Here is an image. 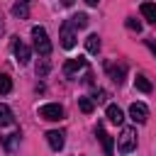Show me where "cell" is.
Here are the masks:
<instances>
[{
  "label": "cell",
  "mask_w": 156,
  "mask_h": 156,
  "mask_svg": "<svg viewBox=\"0 0 156 156\" xmlns=\"http://www.w3.org/2000/svg\"><path fill=\"white\" fill-rule=\"evenodd\" d=\"M32 39H34V49L39 56H49L51 54V41H49V34L44 27H32Z\"/></svg>",
  "instance_id": "6da1fadb"
},
{
  "label": "cell",
  "mask_w": 156,
  "mask_h": 156,
  "mask_svg": "<svg viewBox=\"0 0 156 156\" xmlns=\"http://www.w3.org/2000/svg\"><path fill=\"white\" fill-rule=\"evenodd\" d=\"M136 149V129L134 127H124L122 134L117 136V151L119 154H129Z\"/></svg>",
  "instance_id": "7a4b0ae2"
},
{
  "label": "cell",
  "mask_w": 156,
  "mask_h": 156,
  "mask_svg": "<svg viewBox=\"0 0 156 156\" xmlns=\"http://www.w3.org/2000/svg\"><path fill=\"white\" fill-rule=\"evenodd\" d=\"M58 39H61V46L63 49H73L76 46V24L71 22V20H66L63 24H61V32H58Z\"/></svg>",
  "instance_id": "3957f363"
},
{
  "label": "cell",
  "mask_w": 156,
  "mask_h": 156,
  "mask_svg": "<svg viewBox=\"0 0 156 156\" xmlns=\"http://www.w3.org/2000/svg\"><path fill=\"white\" fill-rule=\"evenodd\" d=\"M39 117L46 119V122H58V119H63V107H61L58 102L41 105V107H39Z\"/></svg>",
  "instance_id": "277c9868"
},
{
  "label": "cell",
  "mask_w": 156,
  "mask_h": 156,
  "mask_svg": "<svg viewBox=\"0 0 156 156\" xmlns=\"http://www.w3.org/2000/svg\"><path fill=\"white\" fill-rule=\"evenodd\" d=\"M88 68V61L83 58V56H78V58H68L66 63H63V76L66 78H76L80 71H85Z\"/></svg>",
  "instance_id": "5b68a950"
},
{
  "label": "cell",
  "mask_w": 156,
  "mask_h": 156,
  "mask_svg": "<svg viewBox=\"0 0 156 156\" xmlns=\"http://www.w3.org/2000/svg\"><path fill=\"white\" fill-rule=\"evenodd\" d=\"M12 51H15V58H17V63H20V66H27V63H29L32 51H29V46H27V44H22L20 39H15V41H12Z\"/></svg>",
  "instance_id": "8992f818"
},
{
  "label": "cell",
  "mask_w": 156,
  "mask_h": 156,
  "mask_svg": "<svg viewBox=\"0 0 156 156\" xmlns=\"http://www.w3.org/2000/svg\"><path fill=\"white\" fill-rule=\"evenodd\" d=\"M129 117H132L136 124H144V122L149 119V107H146L144 102H132V105H129Z\"/></svg>",
  "instance_id": "52a82bcc"
},
{
  "label": "cell",
  "mask_w": 156,
  "mask_h": 156,
  "mask_svg": "<svg viewBox=\"0 0 156 156\" xmlns=\"http://www.w3.org/2000/svg\"><path fill=\"white\" fill-rule=\"evenodd\" d=\"M46 141H49V146H51L54 151H58V149H63V144H66V132L51 129V132H46Z\"/></svg>",
  "instance_id": "ba28073f"
},
{
  "label": "cell",
  "mask_w": 156,
  "mask_h": 156,
  "mask_svg": "<svg viewBox=\"0 0 156 156\" xmlns=\"http://www.w3.org/2000/svg\"><path fill=\"white\" fill-rule=\"evenodd\" d=\"M105 68H107L110 78H112V80H115L117 85H119V83L124 80V76H127V63H117V66H115V63H107Z\"/></svg>",
  "instance_id": "9c48e42d"
},
{
  "label": "cell",
  "mask_w": 156,
  "mask_h": 156,
  "mask_svg": "<svg viewBox=\"0 0 156 156\" xmlns=\"http://www.w3.org/2000/svg\"><path fill=\"white\" fill-rule=\"evenodd\" d=\"M95 136L100 139V144H102V149H105V154H112V149H115V144H112V136L102 129V124H98L95 127Z\"/></svg>",
  "instance_id": "30bf717a"
},
{
  "label": "cell",
  "mask_w": 156,
  "mask_h": 156,
  "mask_svg": "<svg viewBox=\"0 0 156 156\" xmlns=\"http://www.w3.org/2000/svg\"><path fill=\"white\" fill-rule=\"evenodd\" d=\"M12 15H15L17 20H27V17H29V0H17V2L12 5Z\"/></svg>",
  "instance_id": "8fae6325"
},
{
  "label": "cell",
  "mask_w": 156,
  "mask_h": 156,
  "mask_svg": "<svg viewBox=\"0 0 156 156\" xmlns=\"http://www.w3.org/2000/svg\"><path fill=\"white\" fill-rule=\"evenodd\" d=\"M107 119L112 124H122L124 122V112L117 107V105H107Z\"/></svg>",
  "instance_id": "7c38bea8"
},
{
  "label": "cell",
  "mask_w": 156,
  "mask_h": 156,
  "mask_svg": "<svg viewBox=\"0 0 156 156\" xmlns=\"http://www.w3.org/2000/svg\"><path fill=\"white\" fill-rule=\"evenodd\" d=\"M141 17L151 24H156V5L154 2H141Z\"/></svg>",
  "instance_id": "4fadbf2b"
},
{
  "label": "cell",
  "mask_w": 156,
  "mask_h": 156,
  "mask_svg": "<svg viewBox=\"0 0 156 156\" xmlns=\"http://www.w3.org/2000/svg\"><path fill=\"white\" fill-rule=\"evenodd\" d=\"M15 122V117H12V110L5 105V102H0V127H10Z\"/></svg>",
  "instance_id": "5bb4252c"
},
{
  "label": "cell",
  "mask_w": 156,
  "mask_h": 156,
  "mask_svg": "<svg viewBox=\"0 0 156 156\" xmlns=\"http://www.w3.org/2000/svg\"><path fill=\"white\" fill-rule=\"evenodd\" d=\"M20 132H12V134H7V136H2V146H5V151H15V146L20 144Z\"/></svg>",
  "instance_id": "9a60e30c"
},
{
  "label": "cell",
  "mask_w": 156,
  "mask_h": 156,
  "mask_svg": "<svg viewBox=\"0 0 156 156\" xmlns=\"http://www.w3.org/2000/svg\"><path fill=\"white\" fill-rule=\"evenodd\" d=\"M134 85H136V90H141V93H151V83H149V78H146L144 73H139V76L134 78Z\"/></svg>",
  "instance_id": "2e32d148"
},
{
  "label": "cell",
  "mask_w": 156,
  "mask_h": 156,
  "mask_svg": "<svg viewBox=\"0 0 156 156\" xmlns=\"http://www.w3.org/2000/svg\"><path fill=\"white\" fill-rule=\"evenodd\" d=\"M85 49H88L90 54H98V51H100V37H98V34H90V37L85 39Z\"/></svg>",
  "instance_id": "e0dca14e"
},
{
  "label": "cell",
  "mask_w": 156,
  "mask_h": 156,
  "mask_svg": "<svg viewBox=\"0 0 156 156\" xmlns=\"http://www.w3.org/2000/svg\"><path fill=\"white\" fill-rule=\"evenodd\" d=\"M49 71H51L49 61H46V58H41V61L37 63V78H46V76H49Z\"/></svg>",
  "instance_id": "ac0fdd59"
},
{
  "label": "cell",
  "mask_w": 156,
  "mask_h": 156,
  "mask_svg": "<svg viewBox=\"0 0 156 156\" xmlns=\"http://www.w3.org/2000/svg\"><path fill=\"white\" fill-rule=\"evenodd\" d=\"M78 107H80L85 115H90L93 107H95V100H90V98H78Z\"/></svg>",
  "instance_id": "d6986e66"
},
{
  "label": "cell",
  "mask_w": 156,
  "mask_h": 156,
  "mask_svg": "<svg viewBox=\"0 0 156 156\" xmlns=\"http://www.w3.org/2000/svg\"><path fill=\"white\" fill-rule=\"evenodd\" d=\"M10 90H12V80H10V76L0 73V95H7Z\"/></svg>",
  "instance_id": "ffe728a7"
},
{
  "label": "cell",
  "mask_w": 156,
  "mask_h": 156,
  "mask_svg": "<svg viewBox=\"0 0 156 156\" xmlns=\"http://www.w3.org/2000/svg\"><path fill=\"white\" fill-rule=\"evenodd\" d=\"M71 22H73L78 29H83V27H88V15H85V12H78V15L71 17Z\"/></svg>",
  "instance_id": "44dd1931"
},
{
  "label": "cell",
  "mask_w": 156,
  "mask_h": 156,
  "mask_svg": "<svg viewBox=\"0 0 156 156\" xmlns=\"http://www.w3.org/2000/svg\"><path fill=\"white\" fill-rule=\"evenodd\" d=\"M93 100L95 102H107V93L102 88H98V90H93Z\"/></svg>",
  "instance_id": "7402d4cb"
},
{
  "label": "cell",
  "mask_w": 156,
  "mask_h": 156,
  "mask_svg": "<svg viewBox=\"0 0 156 156\" xmlns=\"http://www.w3.org/2000/svg\"><path fill=\"white\" fill-rule=\"evenodd\" d=\"M127 27H129L132 32H141V22L134 20V17H127Z\"/></svg>",
  "instance_id": "603a6c76"
},
{
  "label": "cell",
  "mask_w": 156,
  "mask_h": 156,
  "mask_svg": "<svg viewBox=\"0 0 156 156\" xmlns=\"http://www.w3.org/2000/svg\"><path fill=\"white\" fill-rule=\"evenodd\" d=\"M146 46H149V49H151V51L156 54V41H151V39H146Z\"/></svg>",
  "instance_id": "cb8c5ba5"
},
{
  "label": "cell",
  "mask_w": 156,
  "mask_h": 156,
  "mask_svg": "<svg viewBox=\"0 0 156 156\" xmlns=\"http://www.w3.org/2000/svg\"><path fill=\"white\" fill-rule=\"evenodd\" d=\"M85 2H88V5H90V7H95V5H98V2H100V0H85Z\"/></svg>",
  "instance_id": "d4e9b609"
},
{
  "label": "cell",
  "mask_w": 156,
  "mask_h": 156,
  "mask_svg": "<svg viewBox=\"0 0 156 156\" xmlns=\"http://www.w3.org/2000/svg\"><path fill=\"white\" fill-rule=\"evenodd\" d=\"M61 2H63L66 7H71V5H73V0H61Z\"/></svg>",
  "instance_id": "484cf974"
},
{
  "label": "cell",
  "mask_w": 156,
  "mask_h": 156,
  "mask_svg": "<svg viewBox=\"0 0 156 156\" xmlns=\"http://www.w3.org/2000/svg\"><path fill=\"white\" fill-rule=\"evenodd\" d=\"M2 27H5V24H2V20H0V34H2Z\"/></svg>",
  "instance_id": "4316f807"
}]
</instances>
